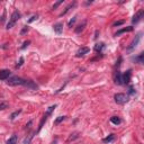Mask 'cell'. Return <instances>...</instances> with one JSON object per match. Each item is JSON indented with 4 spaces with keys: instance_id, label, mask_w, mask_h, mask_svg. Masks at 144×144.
Returning <instances> with one entry per match:
<instances>
[{
    "instance_id": "6da1fadb",
    "label": "cell",
    "mask_w": 144,
    "mask_h": 144,
    "mask_svg": "<svg viewBox=\"0 0 144 144\" xmlns=\"http://www.w3.org/2000/svg\"><path fill=\"white\" fill-rule=\"evenodd\" d=\"M20 17H21V15H20V13H19L18 10L14 11V13L11 14L10 18H9V21L7 23V26H6L7 29H10V28H13L14 26H15V24L17 23L19 19H20Z\"/></svg>"
},
{
    "instance_id": "7a4b0ae2",
    "label": "cell",
    "mask_w": 144,
    "mask_h": 144,
    "mask_svg": "<svg viewBox=\"0 0 144 144\" xmlns=\"http://www.w3.org/2000/svg\"><path fill=\"white\" fill-rule=\"evenodd\" d=\"M26 82L25 79L20 78V77H17V76H14V77H9L7 79V83L9 86H24Z\"/></svg>"
},
{
    "instance_id": "3957f363",
    "label": "cell",
    "mask_w": 144,
    "mask_h": 144,
    "mask_svg": "<svg viewBox=\"0 0 144 144\" xmlns=\"http://www.w3.org/2000/svg\"><path fill=\"white\" fill-rule=\"evenodd\" d=\"M141 38H142V33H138L137 35H135V37L133 38V41L131 42V44L127 46V52H132L133 50H135L136 47H137V45H138V43H140V41H141Z\"/></svg>"
},
{
    "instance_id": "277c9868",
    "label": "cell",
    "mask_w": 144,
    "mask_h": 144,
    "mask_svg": "<svg viewBox=\"0 0 144 144\" xmlns=\"http://www.w3.org/2000/svg\"><path fill=\"white\" fill-rule=\"evenodd\" d=\"M114 99L118 105H124L128 101L129 97H128V95H126V93L119 92V93H116V95L114 96Z\"/></svg>"
},
{
    "instance_id": "5b68a950",
    "label": "cell",
    "mask_w": 144,
    "mask_h": 144,
    "mask_svg": "<svg viewBox=\"0 0 144 144\" xmlns=\"http://www.w3.org/2000/svg\"><path fill=\"white\" fill-rule=\"evenodd\" d=\"M143 15H144V10H143V9H140V10H138L137 13L133 16V18H132V23H133V24H137L138 21L143 18Z\"/></svg>"
},
{
    "instance_id": "8992f818",
    "label": "cell",
    "mask_w": 144,
    "mask_h": 144,
    "mask_svg": "<svg viewBox=\"0 0 144 144\" xmlns=\"http://www.w3.org/2000/svg\"><path fill=\"white\" fill-rule=\"evenodd\" d=\"M131 77H132V71L131 70H127L126 73L122 74V78H123V85L129 83V81H131Z\"/></svg>"
},
{
    "instance_id": "52a82bcc",
    "label": "cell",
    "mask_w": 144,
    "mask_h": 144,
    "mask_svg": "<svg viewBox=\"0 0 144 144\" xmlns=\"http://www.w3.org/2000/svg\"><path fill=\"white\" fill-rule=\"evenodd\" d=\"M10 77V71L7 69H2L0 70V80H7Z\"/></svg>"
},
{
    "instance_id": "ba28073f",
    "label": "cell",
    "mask_w": 144,
    "mask_h": 144,
    "mask_svg": "<svg viewBox=\"0 0 144 144\" xmlns=\"http://www.w3.org/2000/svg\"><path fill=\"white\" fill-rule=\"evenodd\" d=\"M86 26H87V20H82V23L80 24V25H78V27L76 28V30H74V32H76V34H80L81 32H83V29H85L86 28Z\"/></svg>"
},
{
    "instance_id": "9c48e42d",
    "label": "cell",
    "mask_w": 144,
    "mask_h": 144,
    "mask_svg": "<svg viewBox=\"0 0 144 144\" xmlns=\"http://www.w3.org/2000/svg\"><path fill=\"white\" fill-rule=\"evenodd\" d=\"M53 29L56 34H61L63 32V24L62 23H56L53 25Z\"/></svg>"
},
{
    "instance_id": "30bf717a",
    "label": "cell",
    "mask_w": 144,
    "mask_h": 144,
    "mask_svg": "<svg viewBox=\"0 0 144 144\" xmlns=\"http://www.w3.org/2000/svg\"><path fill=\"white\" fill-rule=\"evenodd\" d=\"M134 30V27L133 26H128V27H125L123 28V29H119L116 32V34H115V36H119L121 34H123V33H128V32H133Z\"/></svg>"
},
{
    "instance_id": "8fae6325",
    "label": "cell",
    "mask_w": 144,
    "mask_h": 144,
    "mask_svg": "<svg viewBox=\"0 0 144 144\" xmlns=\"http://www.w3.org/2000/svg\"><path fill=\"white\" fill-rule=\"evenodd\" d=\"M87 53H89V49H88V47H81V49L78 50L76 56L77 57H80V56H83V55L87 54Z\"/></svg>"
},
{
    "instance_id": "7c38bea8",
    "label": "cell",
    "mask_w": 144,
    "mask_h": 144,
    "mask_svg": "<svg viewBox=\"0 0 144 144\" xmlns=\"http://www.w3.org/2000/svg\"><path fill=\"white\" fill-rule=\"evenodd\" d=\"M115 82L117 85H123V78H122V73L119 71H116V74H115Z\"/></svg>"
},
{
    "instance_id": "4fadbf2b",
    "label": "cell",
    "mask_w": 144,
    "mask_h": 144,
    "mask_svg": "<svg viewBox=\"0 0 144 144\" xmlns=\"http://www.w3.org/2000/svg\"><path fill=\"white\" fill-rule=\"evenodd\" d=\"M25 87H27V88H29V89H37V85L36 83H34L32 80H26V82H25Z\"/></svg>"
},
{
    "instance_id": "5bb4252c",
    "label": "cell",
    "mask_w": 144,
    "mask_h": 144,
    "mask_svg": "<svg viewBox=\"0 0 144 144\" xmlns=\"http://www.w3.org/2000/svg\"><path fill=\"white\" fill-rule=\"evenodd\" d=\"M76 6H77V1H73V2H71V4L69 5V6H66V8L64 9V10L62 11L61 14H60V16H64V15H65L66 13H68L69 10H70L71 8H73V7H76Z\"/></svg>"
},
{
    "instance_id": "9a60e30c",
    "label": "cell",
    "mask_w": 144,
    "mask_h": 144,
    "mask_svg": "<svg viewBox=\"0 0 144 144\" xmlns=\"http://www.w3.org/2000/svg\"><path fill=\"white\" fill-rule=\"evenodd\" d=\"M104 49H105V43H97V44L95 45V47H93V50H95L96 52H99V53Z\"/></svg>"
},
{
    "instance_id": "2e32d148",
    "label": "cell",
    "mask_w": 144,
    "mask_h": 144,
    "mask_svg": "<svg viewBox=\"0 0 144 144\" xmlns=\"http://www.w3.org/2000/svg\"><path fill=\"white\" fill-rule=\"evenodd\" d=\"M110 123H113L114 125H119L122 123V119L117 116H113V117H110Z\"/></svg>"
},
{
    "instance_id": "e0dca14e",
    "label": "cell",
    "mask_w": 144,
    "mask_h": 144,
    "mask_svg": "<svg viewBox=\"0 0 144 144\" xmlns=\"http://www.w3.org/2000/svg\"><path fill=\"white\" fill-rule=\"evenodd\" d=\"M79 137V133L78 132H74V133H72L70 136H69V138L66 140V142L68 143H70V142H72V141H74L76 138H78Z\"/></svg>"
},
{
    "instance_id": "ac0fdd59",
    "label": "cell",
    "mask_w": 144,
    "mask_h": 144,
    "mask_svg": "<svg viewBox=\"0 0 144 144\" xmlns=\"http://www.w3.org/2000/svg\"><path fill=\"white\" fill-rule=\"evenodd\" d=\"M114 140H115V134H110V135H108L107 137H105L104 140H102V142L104 143H110Z\"/></svg>"
},
{
    "instance_id": "d6986e66",
    "label": "cell",
    "mask_w": 144,
    "mask_h": 144,
    "mask_svg": "<svg viewBox=\"0 0 144 144\" xmlns=\"http://www.w3.org/2000/svg\"><path fill=\"white\" fill-rule=\"evenodd\" d=\"M7 144H18L17 142V135H13L8 141H7Z\"/></svg>"
},
{
    "instance_id": "ffe728a7",
    "label": "cell",
    "mask_w": 144,
    "mask_h": 144,
    "mask_svg": "<svg viewBox=\"0 0 144 144\" xmlns=\"http://www.w3.org/2000/svg\"><path fill=\"white\" fill-rule=\"evenodd\" d=\"M143 53H141V54H138V56H136V57H134V61H135L136 62V63H141V64H142L143 63Z\"/></svg>"
},
{
    "instance_id": "44dd1931",
    "label": "cell",
    "mask_w": 144,
    "mask_h": 144,
    "mask_svg": "<svg viewBox=\"0 0 144 144\" xmlns=\"http://www.w3.org/2000/svg\"><path fill=\"white\" fill-rule=\"evenodd\" d=\"M64 119H65V116H59V117H57V118L54 121V125H59V124L61 123V122H63Z\"/></svg>"
},
{
    "instance_id": "7402d4cb",
    "label": "cell",
    "mask_w": 144,
    "mask_h": 144,
    "mask_svg": "<svg viewBox=\"0 0 144 144\" xmlns=\"http://www.w3.org/2000/svg\"><path fill=\"white\" fill-rule=\"evenodd\" d=\"M20 113H21V109H19V110H16V112H14L13 114L10 115V119H15L16 117H17L18 115L20 114Z\"/></svg>"
},
{
    "instance_id": "603a6c76",
    "label": "cell",
    "mask_w": 144,
    "mask_h": 144,
    "mask_svg": "<svg viewBox=\"0 0 144 144\" xmlns=\"http://www.w3.org/2000/svg\"><path fill=\"white\" fill-rule=\"evenodd\" d=\"M56 108V105H53V106H51V107H49V109H47V112L45 113V115H47V116H50V115L52 114V112Z\"/></svg>"
},
{
    "instance_id": "cb8c5ba5",
    "label": "cell",
    "mask_w": 144,
    "mask_h": 144,
    "mask_svg": "<svg viewBox=\"0 0 144 144\" xmlns=\"http://www.w3.org/2000/svg\"><path fill=\"white\" fill-rule=\"evenodd\" d=\"M76 21H77V16H74V17L73 18H72L71 19V20L70 21H69V23H68V26H69V27H72V26H73L74 25V23H76Z\"/></svg>"
},
{
    "instance_id": "d4e9b609",
    "label": "cell",
    "mask_w": 144,
    "mask_h": 144,
    "mask_svg": "<svg viewBox=\"0 0 144 144\" xmlns=\"http://www.w3.org/2000/svg\"><path fill=\"white\" fill-rule=\"evenodd\" d=\"M125 23V20H118V21H115L114 24H113V26H114V27H118V26H121V25H123V24Z\"/></svg>"
},
{
    "instance_id": "484cf974",
    "label": "cell",
    "mask_w": 144,
    "mask_h": 144,
    "mask_svg": "<svg viewBox=\"0 0 144 144\" xmlns=\"http://www.w3.org/2000/svg\"><path fill=\"white\" fill-rule=\"evenodd\" d=\"M33 136H34V135H33V134H32V135H29V136H28V138L26 137L25 140H24V144H29L30 140H32V138H33Z\"/></svg>"
},
{
    "instance_id": "4316f807",
    "label": "cell",
    "mask_w": 144,
    "mask_h": 144,
    "mask_svg": "<svg viewBox=\"0 0 144 144\" xmlns=\"http://www.w3.org/2000/svg\"><path fill=\"white\" fill-rule=\"evenodd\" d=\"M37 18H38V15H34V16H32V17H30V18L27 20V23H33V21L36 20Z\"/></svg>"
},
{
    "instance_id": "83f0119b",
    "label": "cell",
    "mask_w": 144,
    "mask_h": 144,
    "mask_svg": "<svg viewBox=\"0 0 144 144\" xmlns=\"http://www.w3.org/2000/svg\"><path fill=\"white\" fill-rule=\"evenodd\" d=\"M7 107H8V104H7V102H1V104H0V110L6 109Z\"/></svg>"
},
{
    "instance_id": "f1b7e54d",
    "label": "cell",
    "mask_w": 144,
    "mask_h": 144,
    "mask_svg": "<svg viewBox=\"0 0 144 144\" xmlns=\"http://www.w3.org/2000/svg\"><path fill=\"white\" fill-rule=\"evenodd\" d=\"M63 4V0H60V1H57V2H55V4L53 5V9H56L57 7L60 6V5H62Z\"/></svg>"
},
{
    "instance_id": "f546056e",
    "label": "cell",
    "mask_w": 144,
    "mask_h": 144,
    "mask_svg": "<svg viewBox=\"0 0 144 144\" xmlns=\"http://www.w3.org/2000/svg\"><path fill=\"white\" fill-rule=\"evenodd\" d=\"M29 41H25V42H24V44H23V46H21V50H25L26 47L28 46V45H29Z\"/></svg>"
},
{
    "instance_id": "4dcf8cb0",
    "label": "cell",
    "mask_w": 144,
    "mask_h": 144,
    "mask_svg": "<svg viewBox=\"0 0 144 144\" xmlns=\"http://www.w3.org/2000/svg\"><path fill=\"white\" fill-rule=\"evenodd\" d=\"M23 63H24V57H20V59H19V63L17 64V65H16V68H19V66H21V65H23Z\"/></svg>"
},
{
    "instance_id": "1f68e13d",
    "label": "cell",
    "mask_w": 144,
    "mask_h": 144,
    "mask_svg": "<svg viewBox=\"0 0 144 144\" xmlns=\"http://www.w3.org/2000/svg\"><path fill=\"white\" fill-rule=\"evenodd\" d=\"M128 93H129V95H135V90H134L133 87H129L128 88Z\"/></svg>"
},
{
    "instance_id": "d6a6232c",
    "label": "cell",
    "mask_w": 144,
    "mask_h": 144,
    "mask_svg": "<svg viewBox=\"0 0 144 144\" xmlns=\"http://www.w3.org/2000/svg\"><path fill=\"white\" fill-rule=\"evenodd\" d=\"M26 32H28V27H27V26H24V28H23V29H21L20 34H21V35H24Z\"/></svg>"
},
{
    "instance_id": "836d02e7",
    "label": "cell",
    "mask_w": 144,
    "mask_h": 144,
    "mask_svg": "<svg viewBox=\"0 0 144 144\" xmlns=\"http://www.w3.org/2000/svg\"><path fill=\"white\" fill-rule=\"evenodd\" d=\"M32 123H33V121H29V122H28V124H26V128H29L30 125H32Z\"/></svg>"
},
{
    "instance_id": "e575fe53",
    "label": "cell",
    "mask_w": 144,
    "mask_h": 144,
    "mask_svg": "<svg viewBox=\"0 0 144 144\" xmlns=\"http://www.w3.org/2000/svg\"><path fill=\"white\" fill-rule=\"evenodd\" d=\"M5 17H6V10L4 11V15H2V17H1V21H5V19H6Z\"/></svg>"
},
{
    "instance_id": "d590c367",
    "label": "cell",
    "mask_w": 144,
    "mask_h": 144,
    "mask_svg": "<svg viewBox=\"0 0 144 144\" xmlns=\"http://www.w3.org/2000/svg\"><path fill=\"white\" fill-rule=\"evenodd\" d=\"M98 37V30H96V36H95V38H97Z\"/></svg>"
}]
</instances>
